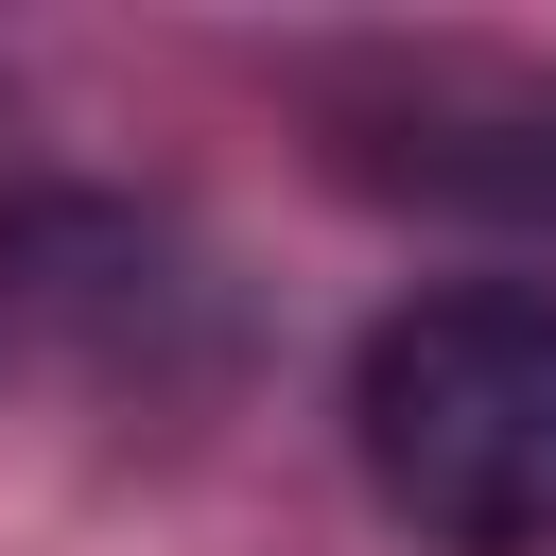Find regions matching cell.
<instances>
[{
    "label": "cell",
    "instance_id": "cell-1",
    "mask_svg": "<svg viewBox=\"0 0 556 556\" xmlns=\"http://www.w3.org/2000/svg\"><path fill=\"white\" fill-rule=\"evenodd\" d=\"M348 452L434 556H556V278L400 295L348 365Z\"/></svg>",
    "mask_w": 556,
    "mask_h": 556
}]
</instances>
